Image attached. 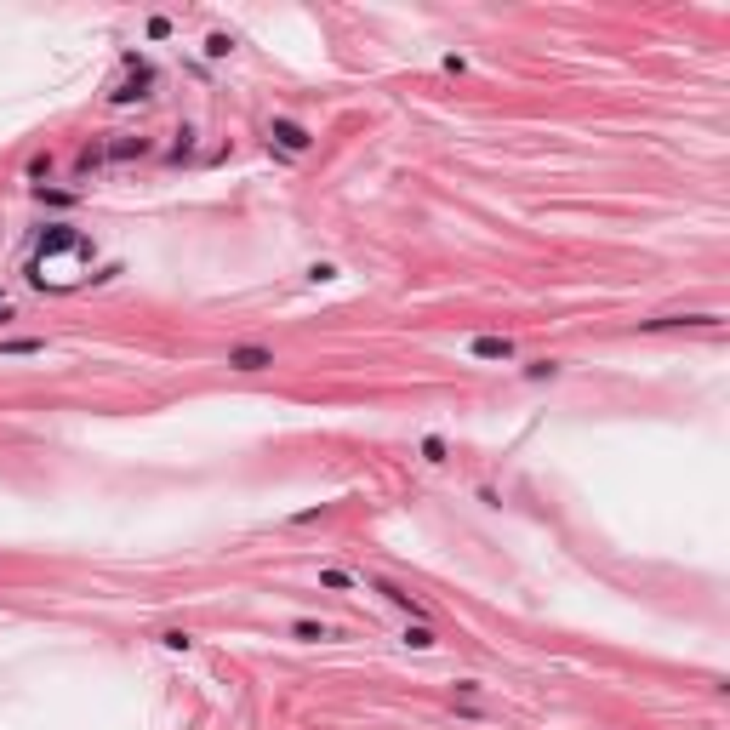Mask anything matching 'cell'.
Listing matches in <instances>:
<instances>
[{"instance_id":"6","label":"cell","mask_w":730,"mask_h":730,"mask_svg":"<svg viewBox=\"0 0 730 730\" xmlns=\"http://www.w3.org/2000/svg\"><path fill=\"white\" fill-rule=\"evenodd\" d=\"M422 457H428V462H445V440L428 434V440H422Z\"/></svg>"},{"instance_id":"7","label":"cell","mask_w":730,"mask_h":730,"mask_svg":"<svg viewBox=\"0 0 730 730\" xmlns=\"http://www.w3.org/2000/svg\"><path fill=\"white\" fill-rule=\"evenodd\" d=\"M320 582H325V588H349L354 576H349V571H320Z\"/></svg>"},{"instance_id":"5","label":"cell","mask_w":730,"mask_h":730,"mask_svg":"<svg viewBox=\"0 0 730 730\" xmlns=\"http://www.w3.org/2000/svg\"><path fill=\"white\" fill-rule=\"evenodd\" d=\"M291 633H297V639H309V645H320V639H337V628H325V622H297Z\"/></svg>"},{"instance_id":"8","label":"cell","mask_w":730,"mask_h":730,"mask_svg":"<svg viewBox=\"0 0 730 730\" xmlns=\"http://www.w3.org/2000/svg\"><path fill=\"white\" fill-rule=\"evenodd\" d=\"M6 320H12V303H0V325H6Z\"/></svg>"},{"instance_id":"1","label":"cell","mask_w":730,"mask_h":730,"mask_svg":"<svg viewBox=\"0 0 730 730\" xmlns=\"http://www.w3.org/2000/svg\"><path fill=\"white\" fill-rule=\"evenodd\" d=\"M229 365L234 371H263V365H274V354L257 349V342H240V349H229Z\"/></svg>"},{"instance_id":"3","label":"cell","mask_w":730,"mask_h":730,"mask_svg":"<svg viewBox=\"0 0 730 730\" xmlns=\"http://www.w3.org/2000/svg\"><path fill=\"white\" fill-rule=\"evenodd\" d=\"M468 354H474V360H513V342L508 337H474Z\"/></svg>"},{"instance_id":"4","label":"cell","mask_w":730,"mask_h":730,"mask_svg":"<svg viewBox=\"0 0 730 730\" xmlns=\"http://www.w3.org/2000/svg\"><path fill=\"white\" fill-rule=\"evenodd\" d=\"M371 588H377V593H382V599H388V605H400V611H411V616H417V622H422V616H428V611H422V605H417V599H411V593H405V588H394V582H382V576H377V582H371Z\"/></svg>"},{"instance_id":"2","label":"cell","mask_w":730,"mask_h":730,"mask_svg":"<svg viewBox=\"0 0 730 730\" xmlns=\"http://www.w3.org/2000/svg\"><path fill=\"white\" fill-rule=\"evenodd\" d=\"M269 137H280V143H285L291 154H303V149L314 143V137H309V132H303V126H297V120H274V126H269Z\"/></svg>"}]
</instances>
